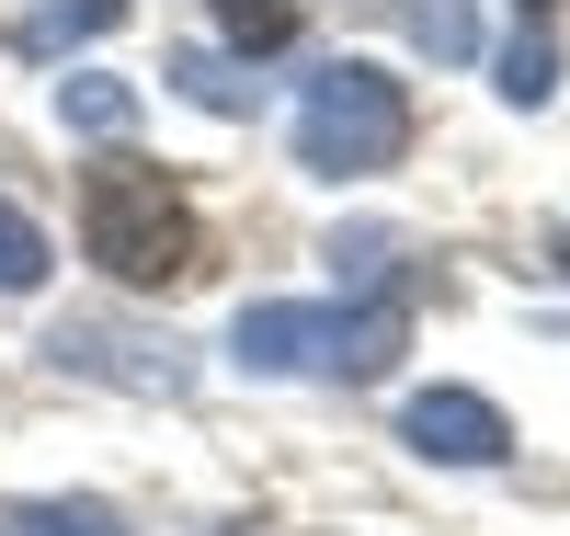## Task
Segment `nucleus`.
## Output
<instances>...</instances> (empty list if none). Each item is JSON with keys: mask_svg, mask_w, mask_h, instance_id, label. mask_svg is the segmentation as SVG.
I'll list each match as a JSON object with an SVG mask.
<instances>
[{"mask_svg": "<svg viewBox=\"0 0 570 536\" xmlns=\"http://www.w3.org/2000/svg\"><path fill=\"white\" fill-rule=\"evenodd\" d=\"M411 343L400 298H354V309H308V298H263L228 320V354L252 377H376Z\"/></svg>", "mask_w": 570, "mask_h": 536, "instance_id": "f257e3e1", "label": "nucleus"}, {"mask_svg": "<svg viewBox=\"0 0 570 536\" xmlns=\"http://www.w3.org/2000/svg\"><path fill=\"white\" fill-rule=\"evenodd\" d=\"M80 252L104 263L115 285L160 298V285H183V274L206 263V228H195V206H183L160 172L104 160V172H91V194H80Z\"/></svg>", "mask_w": 570, "mask_h": 536, "instance_id": "f03ea898", "label": "nucleus"}, {"mask_svg": "<svg viewBox=\"0 0 570 536\" xmlns=\"http://www.w3.org/2000/svg\"><path fill=\"white\" fill-rule=\"evenodd\" d=\"M400 149H411V91L376 69V58L308 69V91H297V160H308V172L365 183V172H389Z\"/></svg>", "mask_w": 570, "mask_h": 536, "instance_id": "7ed1b4c3", "label": "nucleus"}, {"mask_svg": "<svg viewBox=\"0 0 570 536\" xmlns=\"http://www.w3.org/2000/svg\"><path fill=\"white\" fill-rule=\"evenodd\" d=\"M400 433L422 457H445V468H502L513 457V422L480 400V388H422V400L400 411Z\"/></svg>", "mask_w": 570, "mask_h": 536, "instance_id": "20e7f679", "label": "nucleus"}, {"mask_svg": "<svg viewBox=\"0 0 570 536\" xmlns=\"http://www.w3.org/2000/svg\"><path fill=\"white\" fill-rule=\"evenodd\" d=\"M58 115H69L80 137H126V126H137V91L104 80V69H69V80H58Z\"/></svg>", "mask_w": 570, "mask_h": 536, "instance_id": "39448f33", "label": "nucleus"}, {"mask_svg": "<svg viewBox=\"0 0 570 536\" xmlns=\"http://www.w3.org/2000/svg\"><path fill=\"white\" fill-rule=\"evenodd\" d=\"M171 91L183 104H206V115H252V80L217 58V46H171Z\"/></svg>", "mask_w": 570, "mask_h": 536, "instance_id": "423d86ee", "label": "nucleus"}, {"mask_svg": "<svg viewBox=\"0 0 570 536\" xmlns=\"http://www.w3.org/2000/svg\"><path fill=\"white\" fill-rule=\"evenodd\" d=\"M502 104H513V115L559 104V46H548V35H513V46H502Z\"/></svg>", "mask_w": 570, "mask_h": 536, "instance_id": "0eeeda50", "label": "nucleus"}, {"mask_svg": "<svg viewBox=\"0 0 570 536\" xmlns=\"http://www.w3.org/2000/svg\"><path fill=\"white\" fill-rule=\"evenodd\" d=\"M23 285H46V228L0 194V298H23Z\"/></svg>", "mask_w": 570, "mask_h": 536, "instance_id": "6e6552de", "label": "nucleus"}, {"mask_svg": "<svg viewBox=\"0 0 570 536\" xmlns=\"http://www.w3.org/2000/svg\"><path fill=\"white\" fill-rule=\"evenodd\" d=\"M217 23H228V46H252V58H274V46L297 35V0H217Z\"/></svg>", "mask_w": 570, "mask_h": 536, "instance_id": "1a4fd4ad", "label": "nucleus"}, {"mask_svg": "<svg viewBox=\"0 0 570 536\" xmlns=\"http://www.w3.org/2000/svg\"><path fill=\"white\" fill-rule=\"evenodd\" d=\"M12 536H126V514L115 503H23Z\"/></svg>", "mask_w": 570, "mask_h": 536, "instance_id": "9d476101", "label": "nucleus"}, {"mask_svg": "<svg viewBox=\"0 0 570 536\" xmlns=\"http://www.w3.org/2000/svg\"><path fill=\"white\" fill-rule=\"evenodd\" d=\"M115 12H126V0H69V12H35V23H23V46H58V35H104Z\"/></svg>", "mask_w": 570, "mask_h": 536, "instance_id": "9b49d317", "label": "nucleus"}, {"mask_svg": "<svg viewBox=\"0 0 570 536\" xmlns=\"http://www.w3.org/2000/svg\"><path fill=\"white\" fill-rule=\"evenodd\" d=\"M411 35L434 46V58H468V46H480V35H468V12H456V0H422V12H411Z\"/></svg>", "mask_w": 570, "mask_h": 536, "instance_id": "f8f14e48", "label": "nucleus"}, {"mask_svg": "<svg viewBox=\"0 0 570 536\" xmlns=\"http://www.w3.org/2000/svg\"><path fill=\"white\" fill-rule=\"evenodd\" d=\"M559 274H570V228H559Z\"/></svg>", "mask_w": 570, "mask_h": 536, "instance_id": "ddd939ff", "label": "nucleus"}, {"mask_svg": "<svg viewBox=\"0 0 570 536\" xmlns=\"http://www.w3.org/2000/svg\"><path fill=\"white\" fill-rule=\"evenodd\" d=\"M525 12H548V0H525Z\"/></svg>", "mask_w": 570, "mask_h": 536, "instance_id": "4468645a", "label": "nucleus"}]
</instances>
